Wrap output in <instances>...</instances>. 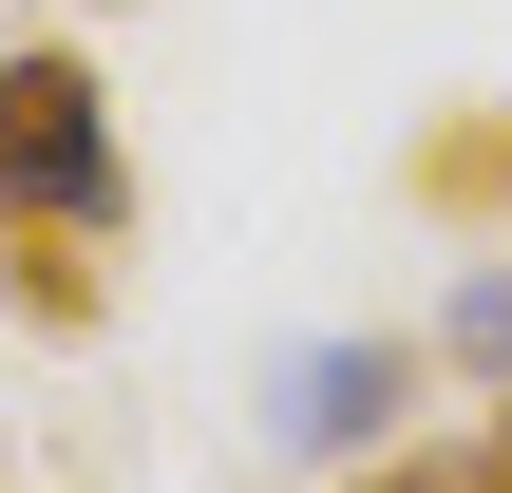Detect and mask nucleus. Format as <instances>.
I'll list each match as a JSON object with an SVG mask.
<instances>
[{"label": "nucleus", "instance_id": "4", "mask_svg": "<svg viewBox=\"0 0 512 493\" xmlns=\"http://www.w3.org/2000/svg\"><path fill=\"white\" fill-rule=\"evenodd\" d=\"M456 361H494V380H512V285H456Z\"/></svg>", "mask_w": 512, "mask_h": 493}, {"label": "nucleus", "instance_id": "5", "mask_svg": "<svg viewBox=\"0 0 512 493\" xmlns=\"http://www.w3.org/2000/svg\"><path fill=\"white\" fill-rule=\"evenodd\" d=\"M380 493H512V456H418V475H380Z\"/></svg>", "mask_w": 512, "mask_h": 493}, {"label": "nucleus", "instance_id": "2", "mask_svg": "<svg viewBox=\"0 0 512 493\" xmlns=\"http://www.w3.org/2000/svg\"><path fill=\"white\" fill-rule=\"evenodd\" d=\"M399 399H418V361H399V342H304V361L266 380L285 456H361V437H399Z\"/></svg>", "mask_w": 512, "mask_h": 493}, {"label": "nucleus", "instance_id": "1", "mask_svg": "<svg viewBox=\"0 0 512 493\" xmlns=\"http://www.w3.org/2000/svg\"><path fill=\"white\" fill-rule=\"evenodd\" d=\"M0 228H57V247H95V228H133V171H114V95H95V57H0Z\"/></svg>", "mask_w": 512, "mask_h": 493}, {"label": "nucleus", "instance_id": "3", "mask_svg": "<svg viewBox=\"0 0 512 493\" xmlns=\"http://www.w3.org/2000/svg\"><path fill=\"white\" fill-rule=\"evenodd\" d=\"M418 190H437V209H512V114H475V133H418Z\"/></svg>", "mask_w": 512, "mask_h": 493}]
</instances>
